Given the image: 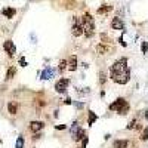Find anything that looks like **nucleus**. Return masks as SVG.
Segmentation results:
<instances>
[{"label": "nucleus", "instance_id": "f257e3e1", "mask_svg": "<svg viewBox=\"0 0 148 148\" xmlns=\"http://www.w3.org/2000/svg\"><path fill=\"white\" fill-rule=\"evenodd\" d=\"M110 77L113 82L119 84H126L130 80V70L127 65V59L126 58H120L116 62L111 65L110 68Z\"/></svg>", "mask_w": 148, "mask_h": 148}, {"label": "nucleus", "instance_id": "f03ea898", "mask_svg": "<svg viewBox=\"0 0 148 148\" xmlns=\"http://www.w3.org/2000/svg\"><path fill=\"white\" fill-rule=\"evenodd\" d=\"M110 110L116 111V113H119L120 116H125V114L129 113L130 105H129V102L125 99V98H119V99H116L113 104L110 105Z\"/></svg>", "mask_w": 148, "mask_h": 148}, {"label": "nucleus", "instance_id": "7ed1b4c3", "mask_svg": "<svg viewBox=\"0 0 148 148\" xmlns=\"http://www.w3.org/2000/svg\"><path fill=\"white\" fill-rule=\"evenodd\" d=\"M80 19H82V25H83V34L86 37H92L95 33V22L90 14H84Z\"/></svg>", "mask_w": 148, "mask_h": 148}, {"label": "nucleus", "instance_id": "20e7f679", "mask_svg": "<svg viewBox=\"0 0 148 148\" xmlns=\"http://www.w3.org/2000/svg\"><path fill=\"white\" fill-rule=\"evenodd\" d=\"M70 132H71L73 141H76V142H79V141H82V139L84 138V130L80 127V125H79L77 121H74L73 125H71V129H70Z\"/></svg>", "mask_w": 148, "mask_h": 148}, {"label": "nucleus", "instance_id": "39448f33", "mask_svg": "<svg viewBox=\"0 0 148 148\" xmlns=\"http://www.w3.org/2000/svg\"><path fill=\"white\" fill-rule=\"evenodd\" d=\"M71 33L74 37H80L83 34V25H82V19L79 16L73 18V27H71Z\"/></svg>", "mask_w": 148, "mask_h": 148}, {"label": "nucleus", "instance_id": "423d86ee", "mask_svg": "<svg viewBox=\"0 0 148 148\" xmlns=\"http://www.w3.org/2000/svg\"><path fill=\"white\" fill-rule=\"evenodd\" d=\"M68 84H70V80H68V79H59V80L55 83V90H56L58 93H64V92H67V89H68Z\"/></svg>", "mask_w": 148, "mask_h": 148}, {"label": "nucleus", "instance_id": "0eeeda50", "mask_svg": "<svg viewBox=\"0 0 148 148\" xmlns=\"http://www.w3.org/2000/svg\"><path fill=\"white\" fill-rule=\"evenodd\" d=\"M3 49L6 51V53L9 56H14L16 53V47H15V45H14V42H12V40H6L3 43Z\"/></svg>", "mask_w": 148, "mask_h": 148}, {"label": "nucleus", "instance_id": "6e6552de", "mask_svg": "<svg viewBox=\"0 0 148 148\" xmlns=\"http://www.w3.org/2000/svg\"><path fill=\"white\" fill-rule=\"evenodd\" d=\"M2 14H3V16L5 18H8V19H12L15 15H16V9L15 8H5L3 10H2Z\"/></svg>", "mask_w": 148, "mask_h": 148}, {"label": "nucleus", "instance_id": "1a4fd4ad", "mask_svg": "<svg viewBox=\"0 0 148 148\" xmlns=\"http://www.w3.org/2000/svg\"><path fill=\"white\" fill-rule=\"evenodd\" d=\"M43 127H45V123H43V121H36V120H34V121L30 123V129H31L33 132H39V130H42Z\"/></svg>", "mask_w": 148, "mask_h": 148}, {"label": "nucleus", "instance_id": "9d476101", "mask_svg": "<svg viewBox=\"0 0 148 148\" xmlns=\"http://www.w3.org/2000/svg\"><path fill=\"white\" fill-rule=\"evenodd\" d=\"M111 27H113V30H123V21L119 16L113 18V21H111Z\"/></svg>", "mask_w": 148, "mask_h": 148}, {"label": "nucleus", "instance_id": "9b49d317", "mask_svg": "<svg viewBox=\"0 0 148 148\" xmlns=\"http://www.w3.org/2000/svg\"><path fill=\"white\" fill-rule=\"evenodd\" d=\"M53 74H55V70H53V68H46V70L42 73V79H43V80L52 79V77H53Z\"/></svg>", "mask_w": 148, "mask_h": 148}, {"label": "nucleus", "instance_id": "f8f14e48", "mask_svg": "<svg viewBox=\"0 0 148 148\" xmlns=\"http://www.w3.org/2000/svg\"><path fill=\"white\" fill-rule=\"evenodd\" d=\"M111 9H113V6H110V5H102L99 9L96 10V14H98V15H105V14H108V12H111Z\"/></svg>", "mask_w": 148, "mask_h": 148}, {"label": "nucleus", "instance_id": "ddd939ff", "mask_svg": "<svg viewBox=\"0 0 148 148\" xmlns=\"http://www.w3.org/2000/svg\"><path fill=\"white\" fill-rule=\"evenodd\" d=\"M70 71H76L77 70V58L76 56H71V59L68 61V67H67Z\"/></svg>", "mask_w": 148, "mask_h": 148}, {"label": "nucleus", "instance_id": "4468645a", "mask_svg": "<svg viewBox=\"0 0 148 148\" xmlns=\"http://www.w3.org/2000/svg\"><path fill=\"white\" fill-rule=\"evenodd\" d=\"M129 142L125 141V139H119V141H114L113 144V148H127Z\"/></svg>", "mask_w": 148, "mask_h": 148}, {"label": "nucleus", "instance_id": "2eb2a0df", "mask_svg": "<svg viewBox=\"0 0 148 148\" xmlns=\"http://www.w3.org/2000/svg\"><path fill=\"white\" fill-rule=\"evenodd\" d=\"M8 111L10 114H16L18 113V105H16V102H9L8 104Z\"/></svg>", "mask_w": 148, "mask_h": 148}, {"label": "nucleus", "instance_id": "dca6fc26", "mask_svg": "<svg viewBox=\"0 0 148 148\" xmlns=\"http://www.w3.org/2000/svg\"><path fill=\"white\" fill-rule=\"evenodd\" d=\"M96 120H98V116H96V114L93 113V111H89V119H88V125H89V126H92V125H93V123H95Z\"/></svg>", "mask_w": 148, "mask_h": 148}, {"label": "nucleus", "instance_id": "f3484780", "mask_svg": "<svg viewBox=\"0 0 148 148\" xmlns=\"http://www.w3.org/2000/svg\"><path fill=\"white\" fill-rule=\"evenodd\" d=\"M16 74V68L15 67H10L9 70H8V73H6V80H10L12 77H14Z\"/></svg>", "mask_w": 148, "mask_h": 148}, {"label": "nucleus", "instance_id": "a211bd4d", "mask_svg": "<svg viewBox=\"0 0 148 148\" xmlns=\"http://www.w3.org/2000/svg\"><path fill=\"white\" fill-rule=\"evenodd\" d=\"M65 68H67V61H65V59H61V61H59V65H58L59 73H62Z\"/></svg>", "mask_w": 148, "mask_h": 148}, {"label": "nucleus", "instance_id": "6ab92c4d", "mask_svg": "<svg viewBox=\"0 0 148 148\" xmlns=\"http://www.w3.org/2000/svg\"><path fill=\"white\" fill-rule=\"evenodd\" d=\"M96 51L99 52V53H102V55H104V53L108 51V49H107V46H104V45H98V46H96Z\"/></svg>", "mask_w": 148, "mask_h": 148}, {"label": "nucleus", "instance_id": "aec40b11", "mask_svg": "<svg viewBox=\"0 0 148 148\" xmlns=\"http://www.w3.org/2000/svg\"><path fill=\"white\" fill-rule=\"evenodd\" d=\"M15 147H16V148H24V136H18Z\"/></svg>", "mask_w": 148, "mask_h": 148}, {"label": "nucleus", "instance_id": "412c9836", "mask_svg": "<svg viewBox=\"0 0 148 148\" xmlns=\"http://www.w3.org/2000/svg\"><path fill=\"white\" fill-rule=\"evenodd\" d=\"M105 80H107L105 73H104V71H101V73H99V84H101V86H104V84H105Z\"/></svg>", "mask_w": 148, "mask_h": 148}, {"label": "nucleus", "instance_id": "4be33fe9", "mask_svg": "<svg viewBox=\"0 0 148 148\" xmlns=\"http://www.w3.org/2000/svg\"><path fill=\"white\" fill-rule=\"evenodd\" d=\"M136 125H138V120L135 119V120H132L129 125H127V129H129V130H130V129H135V127H136Z\"/></svg>", "mask_w": 148, "mask_h": 148}, {"label": "nucleus", "instance_id": "5701e85b", "mask_svg": "<svg viewBox=\"0 0 148 148\" xmlns=\"http://www.w3.org/2000/svg\"><path fill=\"white\" fill-rule=\"evenodd\" d=\"M147 135H148V129L144 127V132H142V135H141V139H142V141H147V138H148Z\"/></svg>", "mask_w": 148, "mask_h": 148}, {"label": "nucleus", "instance_id": "b1692460", "mask_svg": "<svg viewBox=\"0 0 148 148\" xmlns=\"http://www.w3.org/2000/svg\"><path fill=\"white\" fill-rule=\"evenodd\" d=\"M141 49H142V53H147V51H148V45H147V42H142Z\"/></svg>", "mask_w": 148, "mask_h": 148}, {"label": "nucleus", "instance_id": "393cba45", "mask_svg": "<svg viewBox=\"0 0 148 148\" xmlns=\"http://www.w3.org/2000/svg\"><path fill=\"white\" fill-rule=\"evenodd\" d=\"M101 39H102L104 43H110V37H107L105 34H101Z\"/></svg>", "mask_w": 148, "mask_h": 148}, {"label": "nucleus", "instance_id": "a878e982", "mask_svg": "<svg viewBox=\"0 0 148 148\" xmlns=\"http://www.w3.org/2000/svg\"><path fill=\"white\" fill-rule=\"evenodd\" d=\"M19 64H21L22 67H25V65H27V61L24 59V58H21V59H19Z\"/></svg>", "mask_w": 148, "mask_h": 148}, {"label": "nucleus", "instance_id": "bb28decb", "mask_svg": "<svg viewBox=\"0 0 148 148\" xmlns=\"http://www.w3.org/2000/svg\"><path fill=\"white\" fill-rule=\"evenodd\" d=\"M65 104H73V101H71L70 98H68V99H65Z\"/></svg>", "mask_w": 148, "mask_h": 148}, {"label": "nucleus", "instance_id": "cd10ccee", "mask_svg": "<svg viewBox=\"0 0 148 148\" xmlns=\"http://www.w3.org/2000/svg\"><path fill=\"white\" fill-rule=\"evenodd\" d=\"M80 148H82V147H80Z\"/></svg>", "mask_w": 148, "mask_h": 148}]
</instances>
